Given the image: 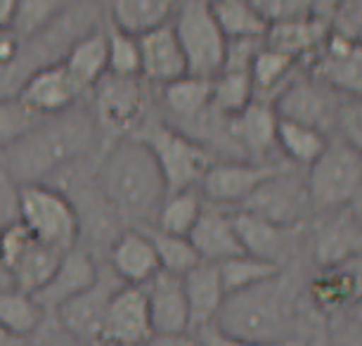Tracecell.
I'll list each match as a JSON object with an SVG mask.
<instances>
[{
	"label": "cell",
	"instance_id": "e575fe53",
	"mask_svg": "<svg viewBox=\"0 0 362 346\" xmlns=\"http://www.w3.org/2000/svg\"><path fill=\"white\" fill-rule=\"evenodd\" d=\"M216 266H218V277H221L225 296L235 294V292H242V289H249L258 282L270 280L272 275H277L279 270L284 268L275 261H265L251 254L230 256V259L216 263Z\"/></svg>",
	"mask_w": 362,
	"mask_h": 346
},
{
	"label": "cell",
	"instance_id": "b9f144b4",
	"mask_svg": "<svg viewBox=\"0 0 362 346\" xmlns=\"http://www.w3.org/2000/svg\"><path fill=\"white\" fill-rule=\"evenodd\" d=\"M36 117L31 110L19 103V100H0V150L8 147L12 140H17L24 131L36 124Z\"/></svg>",
	"mask_w": 362,
	"mask_h": 346
},
{
	"label": "cell",
	"instance_id": "5b68a950",
	"mask_svg": "<svg viewBox=\"0 0 362 346\" xmlns=\"http://www.w3.org/2000/svg\"><path fill=\"white\" fill-rule=\"evenodd\" d=\"M145 79L140 76H119V74H105L86 98L90 100V110L95 124L107 138H124L131 135L142 121L149 119L152 110V93Z\"/></svg>",
	"mask_w": 362,
	"mask_h": 346
},
{
	"label": "cell",
	"instance_id": "4316f807",
	"mask_svg": "<svg viewBox=\"0 0 362 346\" xmlns=\"http://www.w3.org/2000/svg\"><path fill=\"white\" fill-rule=\"evenodd\" d=\"M182 289H185L189 311V330H202L206 325H214L218 308L225 299L216 263L199 261L194 268H189L182 275Z\"/></svg>",
	"mask_w": 362,
	"mask_h": 346
},
{
	"label": "cell",
	"instance_id": "6da1fadb",
	"mask_svg": "<svg viewBox=\"0 0 362 346\" xmlns=\"http://www.w3.org/2000/svg\"><path fill=\"white\" fill-rule=\"evenodd\" d=\"M105 135L86 103L40 117L29 131L0 150V164L15 185L50 183L66 168L88 164L105 150Z\"/></svg>",
	"mask_w": 362,
	"mask_h": 346
},
{
	"label": "cell",
	"instance_id": "8d00e7d4",
	"mask_svg": "<svg viewBox=\"0 0 362 346\" xmlns=\"http://www.w3.org/2000/svg\"><path fill=\"white\" fill-rule=\"evenodd\" d=\"M254 100L249 71H221L211 79V110L223 117H235Z\"/></svg>",
	"mask_w": 362,
	"mask_h": 346
},
{
	"label": "cell",
	"instance_id": "db71d44e",
	"mask_svg": "<svg viewBox=\"0 0 362 346\" xmlns=\"http://www.w3.org/2000/svg\"><path fill=\"white\" fill-rule=\"evenodd\" d=\"M26 339H19L15 335H10L5 328H0V346H22Z\"/></svg>",
	"mask_w": 362,
	"mask_h": 346
},
{
	"label": "cell",
	"instance_id": "d6986e66",
	"mask_svg": "<svg viewBox=\"0 0 362 346\" xmlns=\"http://www.w3.org/2000/svg\"><path fill=\"white\" fill-rule=\"evenodd\" d=\"M98 275L100 266L95 254H90V249L83 247V244H76V247H71L69 252L62 254L54 275L33 296L45 311H57L64 301H69L78 292L90 287L98 280Z\"/></svg>",
	"mask_w": 362,
	"mask_h": 346
},
{
	"label": "cell",
	"instance_id": "11a10c76",
	"mask_svg": "<svg viewBox=\"0 0 362 346\" xmlns=\"http://www.w3.org/2000/svg\"><path fill=\"white\" fill-rule=\"evenodd\" d=\"M0 31H3V29H0Z\"/></svg>",
	"mask_w": 362,
	"mask_h": 346
},
{
	"label": "cell",
	"instance_id": "d4e9b609",
	"mask_svg": "<svg viewBox=\"0 0 362 346\" xmlns=\"http://www.w3.org/2000/svg\"><path fill=\"white\" fill-rule=\"evenodd\" d=\"M360 292H362L360 259L346 261L341 266H332V268H320V273L308 284V296L313 306L322 311L325 316L360 304Z\"/></svg>",
	"mask_w": 362,
	"mask_h": 346
},
{
	"label": "cell",
	"instance_id": "f35d334b",
	"mask_svg": "<svg viewBox=\"0 0 362 346\" xmlns=\"http://www.w3.org/2000/svg\"><path fill=\"white\" fill-rule=\"evenodd\" d=\"M102 29L107 36V71L119 76H140L138 36L116 29L107 19H102Z\"/></svg>",
	"mask_w": 362,
	"mask_h": 346
},
{
	"label": "cell",
	"instance_id": "9a60e30c",
	"mask_svg": "<svg viewBox=\"0 0 362 346\" xmlns=\"http://www.w3.org/2000/svg\"><path fill=\"white\" fill-rule=\"evenodd\" d=\"M17 100L36 117H52V114L66 112L74 105L83 103L86 91L76 83V79L62 62H54L33 71L24 81Z\"/></svg>",
	"mask_w": 362,
	"mask_h": 346
},
{
	"label": "cell",
	"instance_id": "7dc6e473",
	"mask_svg": "<svg viewBox=\"0 0 362 346\" xmlns=\"http://www.w3.org/2000/svg\"><path fill=\"white\" fill-rule=\"evenodd\" d=\"M43 328V325H40ZM22 346H81L76 339H71L66 332L59 328L57 325V330L54 332H36L33 337H29Z\"/></svg>",
	"mask_w": 362,
	"mask_h": 346
},
{
	"label": "cell",
	"instance_id": "d6a6232c",
	"mask_svg": "<svg viewBox=\"0 0 362 346\" xmlns=\"http://www.w3.org/2000/svg\"><path fill=\"white\" fill-rule=\"evenodd\" d=\"M204 209V197L197 188L177 190L163 197L159 212L154 216V223L149 228H156L168 235H182L187 237L189 230L194 228Z\"/></svg>",
	"mask_w": 362,
	"mask_h": 346
},
{
	"label": "cell",
	"instance_id": "ba28073f",
	"mask_svg": "<svg viewBox=\"0 0 362 346\" xmlns=\"http://www.w3.org/2000/svg\"><path fill=\"white\" fill-rule=\"evenodd\" d=\"M170 26L185 55L187 74L202 79L218 76L225 62L228 38L211 12V0H180Z\"/></svg>",
	"mask_w": 362,
	"mask_h": 346
},
{
	"label": "cell",
	"instance_id": "4dcf8cb0",
	"mask_svg": "<svg viewBox=\"0 0 362 346\" xmlns=\"http://www.w3.org/2000/svg\"><path fill=\"white\" fill-rule=\"evenodd\" d=\"M329 142V135L298 121L277 117V152H282L286 164L308 168Z\"/></svg>",
	"mask_w": 362,
	"mask_h": 346
},
{
	"label": "cell",
	"instance_id": "603a6c76",
	"mask_svg": "<svg viewBox=\"0 0 362 346\" xmlns=\"http://www.w3.org/2000/svg\"><path fill=\"white\" fill-rule=\"evenodd\" d=\"M187 237L202 261L221 263L230 256L244 254L237 240L235 223H232V209L209 204V202H204L199 219Z\"/></svg>",
	"mask_w": 362,
	"mask_h": 346
},
{
	"label": "cell",
	"instance_id": "9c48e42d",
	"mask_svg": "<svg viewBox=\"0 0 362 346\" xmlns=\"http://www.w3.org/2000/svg\"><path fill=\"white\" fill-rule=\"evenodd\" d=\"M237 209L261 216L282 228H303L308 216H313L305 175H300L296 166L279 168L270 178H265L251 192L249 200Z\"/></svg>",
	"mask_w": 362,
	"mask_h": 346
},
{
	"label": "cell",
	"instance_id": "ee69618b",
	"mask_svg": "<svg viewBox=\"0 0 362 346\" xmlns=\"http://www.w3.org/2000/svg\"><path fill=\"white\" fill-rule=\"evenodd\" d=\"M332 138H339L353 147H362V107L360 98H346L339 103Z\"/></svg>",
	"mask_w": 362,
	"mask_h": 346
},
{
	"label": "cell",
	"instance_id": "2e32d148",
	"mask_svg": "<svg viewBox=\"0 0 362 346\" xmlns=\"http://www.w3.org/2000/svg\"><path fill=\"white\" fill-rule=\"evenodd\" d=\"M147 299L142 287L121 284L112 294L102 328V344L105 346H142L152 337Z\"/></svg>",
	"mask_w": 362,
	"mask_h": 346
},
{
	"label": "cell",
	"instance_id": "1f68e13d",
	"mask_svg": "<svg viewBox=\"0 0 362 346\" xmlns=\"http://www.w3.org/2000/svg\"><path fill=\"white\" fill-rule=\"evenodd\" d=\"M300 67H303V62H296L293 57L272 50V47L263 43V47L258 50V55L254 57L251 69H249L251 83H254V98L272 103L275 95L282 91L286 81H289Z\"/></svg>",
	"mask_w": 362,
	"mask_h": 346
},
{
	"label": "cell",
	"instance_id": "60d3db41",
	"mask_svg": "<svg viewBox=\"0 0 362 346\" xmlns=\"http://www.w3.org/2000/svg\"><path fill=\"white\" fill-rule=\"evenodd\" d=\"M327 346H360V304L327 316Z\"/></svg>",
	"mask_w": 362,
	"mask_h": 346
},
{
	"label": "cell",
	"instance_id": "ab89813d",
	"mask_svg": "<svg viewBox=\"0 0 362 346\" xmlns=\"http://www.w3.org/2000/svg\"><path fill=\"white\" fill-rule=\"evenodd\" d=\"M69 0H17L15 22L10 29L19 38H29L40 29H45L54 17L59 15Z\"/></svg>",
	"mask_w": 362,
	"mask_h": 346
},
{
	"label": "cell",
	"instance_id": "e0dca14e",
	"mask_svg": "<svg viewBox=\"0 0 362 346\" xmlns=\"http://www.w3.org/2000/svg\"><path fill=\"white\" fill-rule=\"evenodd\" d=\"M230 133L244 159L270 164V157L277 152L275 107H272V103L254 98L242 112L230 117Z\"/></svg>",
	"mask_w": 362,
	"mask_h": 346
},
{
	"label": "cell",
	"instance_id": "4fadbf2b",
	"mask_svg": "<svg viewBox=\"0 0 362 346\" xmlns=\"http://www.w3.org/2000/svg\"><path fill=\"white\" fill-rule=\"evenodd\" d=\"M315 216L317 221L310 235V254L320 268H332L346 261L360 259L362 228L358 204L341 207Z\"/></svg>",
	"mask_w": 362,
	"mask_h": 346
},
{
	"label": "cell",
	"instance_id": "83f0119b",
	"mask_svg": "<svg viewBox=\"0 0 362 346\" xmlns=\"http://www.w3.org/2000/svg\"><path fill=\"white\" fill-rule=\"evenodd\" d=\"M100 3L109 24L140 36L156 26L170 24L180 0H100Z\"/></svg>",
	"mask_w": 362,
	"mask_h": 346
},
{
	"label": "cell",
	"instance_id": "7c38bea8",
	"mask_svg": "<svg viewBox=\"0 0 362 346\" xmlns=\"http://www.w3.org/2000/svg\"><path fill=\"white\" fill-rule=\"evenodd\" d=\"M121 287L119 277L112 270H102L90 287L78 292L69 301H64L54 313L57 325L71 339H76L81 346H105L102 344V328H105V316L109 299L116 289Z\"/></svg>",
	"mask_w": 362,
	"mask_h": 346
},
{
	"label": "cell",
	"instance_id": "f1b7e54d",
	"mask_svg": "<svg viewBox=\"0 0 362 346\" xmlns=\"http://www.w3.org/2000/svg\"><path fill=\"white\" fill-rule=\"evenodd\" d=\"M62 254L64 252H59V249L50 247V244H43L33 237L22 252H19L17 259L8 266L15 289L26 292V294L40 292L47 284V280L54 275Z\"/></svg>",
	"mask_w": 362,
	"mask_h": 346
},
{
	"label": "cell",
	"instance_id": "277c9868",
	"mask_svg": "<svg viewBox=\"0 0 362 346\" xmlns=\"http://www.w3.org/2000/svg\"><path fill=\"white\" fill-rule=\"evenodd\" d=\"M305 188L313 214L358 204L362 190L360 150L339 138H329L322 154L305 168Z\"/></svg>",
	"mask_w": 362,
	"mask_h": 346
},
{
	"label": "cell",
	"instance_id": "8fae6325",
	"mask_svg": "<svg viewBox=\"0 0 362 346\" xmlns=\"http://www.w3.org/2000/svg\"><path fill=\"white\" fill-rule=\"evenodd\" d=\"M284 166L291 164L279 166L277 161L261 164V161L249 159H218L211 161L209 168L204 171L197 190H199L204 202H209V204L235 209L242 207L265 178H270L272 173Z\"/></svg>",
	"mask_w": 362,
	"mask_h": 346
},
{
	"label": "cell",
	"instance_id": "5bb4252c",
	"mask_svg": "<svg viewBox=\"0 0 362 346\" xmlns=\"http://www.w3.org/2000/svg\"><path fill=\"white\" fill-rule=\"evenodd\" d=\"M313 79L332 88L334 93L360 98L362 91V45L355 40L327 33L322 47L305 62Z\"/></svg>",
	"mask_w": 362,
	"mask_h": 346
},
{
	"label": "cell",
	"instance_id": "f907efd6",
	"mask_svg": "<svg viewBox=\"0 0 362 346\" xmlns=\"http://www.w3.org/2000/svg\"><path fill=\"white\" fill-rule=\"evenodd\" d=\"M17 0H0V29H10L15 22Z\"/></svg>",
	"mask_w": 362,
	"mask_h": 346
},
{
	"label": "cell",
	"instance_id": "c3c4849f",
	"mask_svg": "<svg viewBox=\"0 0 362 346\" xmlns=\"http://www.w3.org/2000/svg\"><path fill=\"white\" fill-rule=\"evenodd\" d=\"M142 346H204L199 335L192 332H173V335H152Z\"/></svg>",
	"mask_w": 362,
	"mask_h": 346
},
{
	"label": "cell",
	"instance_id": "d590c367",
	"mask_svg": "<svg viewBox=\"0 0 362 346\" xmlns=\"http://www.w3.org/2000/svg\"><path fill=\"white\" fill-rule=\"evenodd\" d=\"M218 26L225 33V38H261L265 36L268 24L254 10L249 0H211Z\"/></svg>",
	"mask_w": 362,
	"mask_h": 346
},
{
	"label": "cell",
	"instance_id": "74e56055",
	"mask_svg": "<svg viewBox=\"0 0 362 346\" xmlns=\"http://www.w3.org/2000/svg\"><path fill=\"white\" fill-rule=\"evenodd\" d=\"M149 235V240L154 244L156 259H159V268L166 273L185 275L189 268H194L202 259L197 256L189 237L182 235H168L161 233L156 228H142Z\"/></svg>",
	"mask_w": 362,
	"mask_h": 346
},
{
	"label": "cell",
	"instance_id": "816d5d0a",
	"mask_svg": "<svg viewBox=\"0 0 362 346\" xmlns=\"http://www.w3.org/2000/svg\"><path fill=\"white\" fill-rule=\"evenodd\" d=\"M339 0H313V15L322 17L327 22V15H329V10L337 5Z\"/></svg>",
	"mask_w": 362,
	"mask_h": 346
},
{
	"label": "cell",
	"instance_id": "f546056e",
	"mask_svg": "<svg viewBox=\"0 0 362 346\" xmlns=\"http://www.w3.org/2000/svg\"><path fill=\"white\" fill-rule=\"evenodd\" d=\"M62 64L88 95V91L107 74V36L102 24L74 40Z\"/></svg>",
	"mask_w": 362,
	"mask_h": 346
},
{
	"label": "cell",
	"instance_id": "ffe728a7",
	"mask_svg": "<svg viewBox=\"0 0 362 346\" xmlns=\"http://www.w3.org/2000/svg\"><path fill=\"white\" fill-rule=\"evenodd\" d=\"M140 50V79L149 86H166L187 74V62L182 47L170 24L156 26L138 36Z\"/></svg>",
	"mask_w": 362,
	"mask_h": 346
},
{
	"label": "cell",
	"instance_id": "52a82bcc",
	"mask_svg": "<svg viewBox=\"0 0 362 346\" xmlns=\"http://www.w3.org/2000/svg\"><path fill=\"white\" fill-rule=\"evenodd\" d=\"M131 135L145 142L149 152L154 154L168 192L197 188L204 171L214 161V157L204 150L199 142H194L189 135L177 131L166 121L149 117Z\"/></svg>",
	"mask_w": 362,
	"mask_h": 346
},
{
	"label": "cell",
	"instance_id": "30bf717a",
	"mask_svg": "<svg viewBox=\"0 0 362 346\" xmlns=\"http://www.w3.org/2000/svg\"><path fill=\"white\" fill-rule=\"evenodd\" d=\"M300 69H305V64L300 67ZM298 71L286 81L284 88L275 95V100H272V107H275L277 117L313 126L332 138L339 103L346 95L334 93L332 88H327L325 83L313 79L308 71H303V74H298Z\"/></svg>",
	"mask_w": 362,
	"mask_h": 346
},
{
	"label": "cell",
	"instance_id": "836d02e7",
	"mask_svg": "<svg viewBox=\"0 0 362 346\" xmlns=\"http://www.w3.org/2000/svg\"><path fill=\"white\" fill-rule=\"evenodd\" d=\"M47 311L40 306L33 294L19 289L0 292V328H5L10 335L19 339H29L45 323Z\"/></svg>",
	"mask_w": 362,
	"mask_h": 346
},
{
	"label": "cell",
	"instance_id": "7bdbcfd3",
	"mask_svg": "<svg viewBox=\"0 0 362 346\" xmlns=\"http://www.w3.org/2000/svg\"><path fill=\"white\" fill-rule=\"evenodd\" d=\"M329 33L360 43L362 33V0H339L327 15Z\"/></svg>",
	"mask_w": 362,
	"mask_h": 346
},
{
	"label": "cell",
	"instance_id": "44dd1931",
	"mask_svg": "<svg viewBox=\"0 0 362 346\" xmlns=\"http://www.w3.org/2000/svg\"><path fill=\"white\" fill-rule=\"evenodd\" d=\"M109 270L119 277L121 284L142 287L159 268L154 244L142 228L121 230L109 244Z\"/></svg>",
	"mask_w": 362,
	"mask_h": 346
},
{
	"label": "cell",
	"instance_id": "7402d4cb",
	"mask_svg": "<svg viewBox=\"0 0 362 346\" xmlns=\"http://www.w3.org/2000/svg\"><path fill=\"white\" fill-rule=\"evenodd\" d=\"M232 223L237 230V240L242 244L244 254L258 256L265 261H275L282 266L286 256L291 254V247L296 242L298 233L303 228H282L275 223L254 216L242 209L232 212Z\"/></svg>",
	"mask_w": 362,
	"mask_h": 346
},
{
	"label": "cell",
	"instance_id": "ac0fdd59",
	"mask_svg": "<svg viewBox=\"0 0 362 346\" xmlns=\"http://www.w3.org/2000/svg\"><path fill=\"white\" fill-rule=\"evenodd\" d=\"M142 292H145L154 335H173V332L189 330V311L185 289H182V275L156 270L142 284Z\"/></svg>",
	"mask_w": 362,
	"mask_h": 346
},
{
	"label": "cell",
	"instance_id": "f5cc1de1",
	"mask_svg": "<svg viewBox=\"0 0 362 346\" xmlns=\"http://www.w3.org/2000/svg\"><path fill=\"white\" fill-rule=\"evenodd\" d=\"M12 287H15V284H12V275H10L8 266L3 263V259H0V292H8Z\"/></svg>",
	"mask_w": 362,
	"mask_h": 346
},
{
	"label": "cell",
	"instance_id": "681fc988",
	"mask_svg": "<svg viewBox=\"0 0 362 346\" xmlns=\"http://www.w3.org/2000/svg\"><path fill=\"white\" fill-rule=\"evenodd\" d=\"M197 335L202 337L204 346H261V344H249V342H242V339L237 337H230L221 332L214 325H206V328L197 330ZM284 346H293V344H284Z\"/></svg>",
	"mask_w": 362,
	"mask_h": 346
},
{
	"label": "cell",
	"instance_id": "484cf974",
	"mask_svg": "<svg viewBox=\"0 0 362 346\" xmlns=\"http://www.w3.org/2000/svg\"><path fill=\"white\" fill-rule=\"evenodd\" d=\"M327 33H329V26H327L325 19L317 15H308L268 24L263 43L272 47V50L284 52V55L293 57L296 62L305 64L322 47Z\"/></svg>",
	"mask_w": 362,
	"mask_h": 346
},
{
	"label": "cell",
	"instance_id": "3957f363",
	"mask_svg": "<svg viewBox=\"0 0 362 346\" xmlns=\"http://www.w3.org/2000/svg\"><path fill=\"white\" fill-rule=\"evenodd\" d=\"M298 323V289L282 268L270 280L225 296L214 328L249 344L284 346L293 344Z\"/></svg>",
	"mask_w": 362,
	"mask_h": 346
},
{
	"label": "cell",
	"instance_id": "f6af8a7d",
	"mask_svg": "<svg viewBox=\"0 0 362 346\" xmlns=\"http://www.w3.org/2000/svg\"><path fill=\"white\" fill-rule=\"evenodd\" d=\"M265 24L313 15V0H249Z\"/></svg>",
	"mask_w": 362,
	"mask_h": 346
},
{
	"label": "cell",
	"instance_id": "7a4b0ae2",
	"mask_svg": "<svg viewBox=\"0 0 362 346\" xmlns=\"http://www.w3.org/2000/svg\"><path fill=\"white\" fill-rule=\"evenodd\" d=\"M93 178L109 209L133 228L152 226L168 195L154 154L135 135L116 138L100 152Z\"/></svg>",
	"mask_w": 362,
	"mask_h": 346
},
{
	"label": "cell",
	"instance_id": "8992f818",
	"mask_svg": "<svg viewBox=\"0 0 362 346\" xmlns=\"http://www.w3.org/2000/svg\"><path fill=\"white\" fill-rule=\"evenodd\" d=\"M17 219L43 244L69 252L81 244L78 214L71 200L50 183H31L17 188Z\"/></svg>",
	"mask_w": 362,
	"mask_h": 346
},
{
	"label": "cell",
	"instance_id": "cb8c5ba5",
	"mask_svg": "<svg viewBox=\"0 0 362 346\" xmlns=\"http://www.w3.org/2000/svg\"><path fill=\"white\" fill-rule=\"evenodd\" d=\"M159 88V103L166 114V124L177 131H185L211 110V79L185 74Z\"/></svg>",
	"mask_w": 362,
	"mask_h": 346
},
{
	"label": "cell",
	"instance_id": "bcb514c9",
	"mask_svg": "<svg viewBox=\"0 0 362 346\" xmlns=\"http://www.w3.org/2000/svg\"><path fill=\"white\" fill-rule=\"evenodd\" d=\"M17 221V185L0 164V228Z\"/></svg>",
	"mask_w": 362,
	"mask_h": 346
}]
</instances>
